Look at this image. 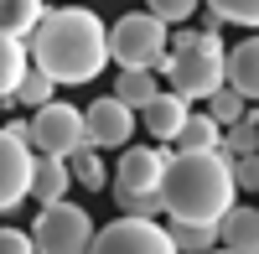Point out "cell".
I'll use <instances>...</instances> for the list:
<instances>
[{
	"mask_svg": "<svg viewBox=\"0 0 259 254\" xmlns=\"http://www.w3.org/2000/svg\"><path fill=\"white\" fill-rule=\"evenodd\" d=\"M26 52L31 68H41L52 83H94L109 68V26L83 6H62L41 16V26L26 36Z\"/></svg>",
	"mask_w": 259,
	"mask_h": 254,
	"instance_id": "6da1fadb",
	"label": "cell"
},
{
	"mask_svg": "<svg viewBox=\"0 0 259 254\" xmlns=\"http://www.w3.org/2000/svg\"><path fill=\"white\" fill-rule=\"evenodd\" d=\"M161 197H166V218L218 223L228 207L239 202V187H233V156H223V151H177V156L166 161Z\"/></svg>",
	"mask_w": 259,
	"mask_h": 254,
	"instance_id": "7a4b0ae2",
	"label": "cell"
},
{
	"mask_svg": "<svg viewBox=\"0 0 259 254\" xmlns=\"http://www.w3.org/2000/svg\"><path fill=\"white\" fill-rule=\"evenodd\" d=\"M223 57H228V47H223V36H197L192 47H182V52H166V62L156 73H166V83H171V94H182L187 104H207L212 94L228 83V73H223Z\"/></svg>",
	"mask_w": 259,
	"mask_h": 254,
	"instance_id": "3957f363",
	"label": "cell"
},
{
	"mask_svg": "<svg viewBox=\"0 0 259 254\" xmlns=\"http://www.w3.org/2000/svg\"><path fill=\"white\" fill-rule=\"evenodd\" d=\"M166 52H171V31L150 11H130L109 26V62H119V68H161Z\"/></svg>",
	"mask_w": 259,
	"mask_h": 254,
	"instance_id": "277c9868",
	"label": "cell"
},
{
	"mask_svg": "<svg viewBox=\"0 0 259 254\" xmlns=\"http://www.w3.org/2000/svg\"><path fill=\"white\" fill-rule=\"evenodd\" d=\"M94 218L83 213L78 202H47L36 207V223H31V239H36V254H89L94 249Z\"/></svg>",
	"mask_w": 259,
	"mask_h": 254,
	"instance_id": "5b68a950",
	"label": "cell"
},
{
	"mask_svg": "<svg viewBox=\"0 0 259 254\" xmlns=\"http://www.w3.org/2000/svg\"><path fill=\"white\" fill-rule=\"evenodd\" d=\"M26 145L36 156H73L78 145H89V124H83V109H73V104H41V109H31V135Z\"/></svg>",
	"mask_w": 259,
	"mask_h": 254,
	"instance_id": "8992f818",
	"label": "cell"
},
{
	"mask_svg": "<svg viewBox=\"0 0 259 254\" xmlns=\"http://www.w3.org/2000/svg\"><path fill=\"white\" fill-rule=\"evenodd\" d=\"M89 254H177L171 234L156 223V218H114L109 228L94 234V249Z\"/></svg>",
	"mask_w": 259,
	"mask_h": 254,
	"instance_id": "52a82bcc",
	"label": "cell"
},
{
	"mask_svg": "<svg viewBox=\"0 0 259 254\" xmlns=\"http://www.w3.org/2000/svg\"><path fill=\"white\" fill-rule=\"evenodd\" d=\"M31 166H36L31 145L11 130H0V213H16L31 197Z\"/></svg>",
	"mask_w": 259,
	"mask_h": 254,
	"instance_id": "ba28073f",
	"label": "cell"
},
{
	"mask_svg": "<svg viewBox=\"0 0 259 254\" xmlns=\"http://www.w3.org/2000/svg\"><path fill=\"white\" fill-rule=\"evenodd\" d=\"M135 109H130L124 99H94L89 109H83V124H89V145H99V151H124L130 135H135Z\"/></svg>",
	"mask_w": 259,
	"mask_h": 254,
	"instance_id": "9c48e42d",
	"label": "cell"
},
{
	"mask_svg": "<svg viewBox=\"0 0 259 254\" xmlns=\"http://www.w3.org/2000/svg\"><path fill=\"white\" fill-rule=\"evenodd\" d=\"M166 151L156 145H124V156L114 166V192H161V177H166Z\"/></svg>",
	"mask_w": 259,
	"mask_h": 254,
	"instance_id": "30bf717a",
	"label": "cell"
},
{
	"mask_svg": "<svg viewBox=\"0 0 259 254\" xmlns=\"http://www.w3.org/2000/svg\"><path fill=\"white\" fill-rule=\"evenodd\" d=\"M218 244L233 254H259V207L233 202L228 213L218 218Z\"/></svg>",
	"mask_w": 259,
	"mask_h": 254,
	"instance_id": "8fae6325",
	"label": "cell"
},
{
	"mask_svg": "<svg viewBox=\"0 0 259 254\" xmlns=\"http://www.w3.org/2000/svg\"><path fill=\"white\" fill-rule=\"evenodd\" d=\"M192 109H187V99L182 94H156L140 109V124H145V135H156V140H177V130H182V119H187Z\"/></svg>",
	"mask_w": 259,
	"mask_h": 254,
	"instance_id": "7c38bea8",
	"label": "cell"
},
{
	"mask_svg": "<svg viewBox=\"0 0 259 254\" xmlns=\"http://www.w3.org/2000/svg\"><path fill=\"white\" fill-rule=\"evenodd\" d=\"M223 73H228V89H239L249 104L259 99V36L239 41V47H228V57H223Z\"/></svg>",
	"mask_w": 259,
	"mask_h": 254,
	"instance_id": "4fadbf2b",
	"label": "cell"
},
{
	"mask_svg": "<svg viewBox=\"0 0 259 254\" xmlns=\"http://www.w3.org/2000/svg\"><path fill=\"white\" fill-rule=\"evenodd\" d=\"M73 187V172H68V156H36L31 166V197L47 207V202H62Z\"/></svg>",
	"mask_w": 259,
	"mask_h": 254,
	"instance_id": "5bb4252c",
	"label": "cell"
},
{
	"mask_svg": "<svg viewBox=\"0 0 259 254\" xmlns=\"http://www.w3.org/2000/svg\"><path fill=\"white\" fill-rule=\"evenodd\" d=\"M26 68H31V52H26V41L0 31V104H6V99H16V83L26 78Z\"/></svg>",
	"mask_w": 259,
	"mask_h": 254,
	"instance_id": "9a60e30c",
	"label": "cell"
},
{
	"mask_svg": "<svg viewBox=\"0 0 259 254\" xmlns=\"http://www.w3.org/2000/svg\"><path fill=\"white\" fill-rule=\"evenodd\" d=\"M156 94H161L156 68H119V78H114V99H124L130 109H145Z\"/></svg>",
	"mask_w": 259,
	"mask_h": 254,
	"instance_id": "2e32d148",
	"label": "cell"
},
{
	"mask_svg": "<svg viewBox=\"0 0 259 254\" xmlns=\"http://www.w3.org/2000/svg\"><path fill=\"white\" fill-rule=\"evenodd\" d=\"M41 16H47V0H0V31H6V36L26 41L41 26Z\"/></svg>",
	"mask_w": 259,
	"mask_h": 254,
	"instance_id": "e0dca14e",
	"label": "cell"
},
{
	"mask_svg": "<svg viewBox=\"0 0 259 254\" xmlns=\"http://www.w3.org/2000/svg\"><path fill=\"white\" fill-rule=\"evenodd\" d=\"M171 145H177V151H218V145H223V124L212 114H187Z\"/></svg>",
	"mask_w": 259,
	"mask_h": 254,
	"instance_id": "ac0fdd59",
	"label": "cell"
},
{
	"mask_svg": "<svg viewBox=\"0 0 259 254\" xmlns=\"http://www.w3.org/2000/svg\"><path fill=\"white\" fill-rule=\"evenodd\" d=\"M166 234H171V244H177V254H207V249H218V223H182V218H171Z\"/></svg>",
	"mask_w": 259,
	"mask_h": 254,
	"instance_id": "d6986e66",
	"label": "cell"
},
{
	"mask_svg": "<svg viewBox=\"0 0 259 254\" xmlns=\"http://www.w3.org/2000/svg\"><path fill=\"white\" fill-rule=\"evenodd\" d=\"M68 172H73V182L83 192H104V187H109V172H104V161H99V145H78L68 156Z\"/></svg>",
	"mask_w": 259,
	"mask_h": 254,
	"instance_id": "ffe728a7",
	"label": "cell"
},
{
	"mask_svg": "<svg viewBox=\"0 0 259 254\" xmlns=\"http://www.w3.org/2000/svg\"><path fill=\"white\" fill-rule=\"evenodd\" d=\"M223 156H254L259 151V109H249L244 119H233L223 124V145H218Z\"/></svg>",
	"mask_w": 259,
	"mask_h": 254,
	"instance_id": "44dd1931",
	"label": "cell"
},
{
	"mask_svg": "<svg viewBox=\"0 0 259 254\" xmlns=\"http://www.w3.org/2000/svg\"><path fill=\"white\" fill-rule=\"evenodd\" d=\"M57 94V83L41 73V68H26V78L16 83V104H26V109H41V104H52Z\"/></svg>",
	"mask_w": 259,
	"mask_h": 254,
	"instance_id": "7402d4cb",
	"label": "cell"
},
{
	"mask_svg": "<svg viewBox=\"0 0 259 254\" xmlns=\"http://www.w3.org/2000/svg\"><path fill=\"white\" fill-rule=\"evenodd\" d=\"M207 114L218 119V124H233V119H244V114H249V99H244L239 89H228V83H223V89L207 99Z\"/></svg>",
	"mask_w": 259,
	"mask_h": 254,
	"instance_id": "603a6c76",
	"label": "cell"
},
{
	"mask_svg": "<svg viewBox=\"0 0 259 254\" xmlns=\"http://www.w3.org/2000/svg\"><path fill=\"white\" fill-rule=\"evenodd\" d=\"M114 202H119L124 218H161L166 213V197L161 192H114Z\"/></svg>",
	"mask_w": 259,
	"mask_h": 254,
	"instance_id": "cb8c5ba5",
	"label": "cell"
},
{
	"mask_svg": "<svg viewBox=\"0 0 259 254\" xmlns=\"http://www.w3.org/2000/svg\"><path fill=\"white\" fill-rule=\"evenodd\" d=\"M207 11H218L223 21H233V26L259 31V0H207Z\"/></svg>",
	"mask_w": 259,
	"mask_h": 254,
	"instance_id": "d4e9b609",
	"label": "cell"
},
{
	"mask_svg": "<svg viewBox=\"0 0 259 254\" xmlns=\"http://www.w3.org/2000/svg\"><path fill=\"white\" fill-rule=\"evenodd\" d=\"M197 6H202V0H145V11L161 16L166 26H182V21H192V16H197Z\"/></svg>",
	"mask_w": 259,
	"mask_h": 254,
	"instance_id": "484cf974",
	"label": "cell"
},
{
	"mask_svg": "<svg viewBox=\"0 0 259 254\" xmlns=\"http://www.w3.org/2000/svg\"><path fill=\"white\" fill-rule=\"evenodd\" d=\"M233 187L239 192H259V151L254 156H233Z\"/></svg>",
	"mask_w": 259,
	"mask_h": 254,
	"instance_id": "4316f807",
	"label": "cell"
},
{
	"mask_svg": "<svg viewBox=\"0 0 259 254\" xmlns=\"http://www.w3.org/2000/svg\"><path fill=\"white\" fill-rule=\"evenodd\" d=\"M0 254H36V239L26 228H0Z\"/></svg>",
	"mask_w": 259,
	"mask_h": 254,
	"instance_id": "83f0119b",
	"label": "cell"
},
{
	"mask_svg": "<svg viewBox=\"0 0 259 254\" xmlns=\"http://www.w3.org/2000/svg\"><path fill=\"white\" fill-rule=\"evenodd\" d=\"M202 36V26H182V31H171V52H182V47H192V41Z\"/></svg>",
	"mask_w": 259,
	"mask_h": 254,
	"instance_id": "f1b7e54d",
	"label": "cell"
},
{
	"mask_svg": "<svg viewBox=\"0 0 259 254\" xmlns=\"http://www.w3.org/2000/svg\"><path fill=\"white\" fill-rule=\"evenodd\" d=\"M207 254H233V249H207Z\"/></svg>",
	"mask_w": 259,
	"mask_h": 254,
	"instance_id": "f546056e",
	"label": "cell"
}]
</instances>
